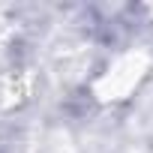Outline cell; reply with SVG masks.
<instances>
[{"label":"cell","instance_id":"obj_1","mask_svg":"<svg viewBox=\"0 0 153 153\" xmlns=\"http://www.w3.org/2000/svg\"><path fill=\"white\" fill-rule=\"evenodd\" d=\"M144 69H147V60L144 57H135V54H123L117 60V66L105 69V75L99 78L96 90H99V99H123L141 78H144Z\"/></svg>","mask_w":153,"mask_h":153}]
</instances>
